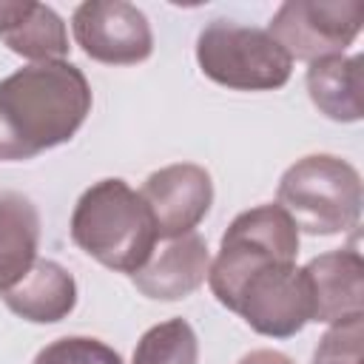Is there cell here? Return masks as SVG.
Wrapping results in <instances>:
<instances>
[{"mask_svg":"<svg viewBox=\"0 0 364 364\" xmlns=\"http://www.w3.org/2000/svg\"><path fill=\"white\" fill-rule=\"evenodd\" d=\"M313 290V321L336 324L364 313V262L355 247L321 253L304 264Z\"/></svg>","mask_w":364,"mask_h":364,"instance_id":"cell-10","label":"cell"},{"mask_svg":"<svg viewBox=\"0 0 364 364\" xmlns=\"http://www.w3.org/2000/svg\"><path fill=\"white\" fill-rule=\"evenodd\" d=\"M40 216L37 208L11 191L0 193V293L20 282L37 262Z\"/></svg>","mask_w":364,"mask_h":364,"instance_id":"cell-13","label":"cell"},{"mask_svg":"<svg viewBox=\"0 0 364 364\" xmlns=\"http://www.w3.org/2000/svg\"><path fill=\"white\" fill-rule=\"evenodd\" d=\"M0 40L34 63L63 60L71 48L63 17L34 0H0Z\"/></svg>","mask_w":364,"mask_h":364,"instance_id":"cell-11","label":"cell"},{"mask_svg":"<svg viewBox=\"0 0 364 364\" xmlns=\"http://www.w3.org/2000/svg\"><path fill=\"white\" fill-rule=\"evenodd\" d=\"M361 338H364V313L336 321L318 341L313 364H361Z\"/></svg>","mask_w":364,"mask_h":364,"instance_id":"cell-17","label":"cell"},{"mask_svg":"<svg viewBox=\"0 0 364 364\" xmlns=\"http://www.w3.org/2000/svg\"><path fill=\"white\" fill-rule=\"evenodd\" d=\"M307 94L313 105L336 122H358L361 108V57H321L307 68Z\"/></svg>","mask_w":364,"mask_h":364,"instance_id":"cell-14","label":"cell"},{"mask_svg":"<svg viewBox=\"0 0 364 364\" xmlns=\"http://www.w3.org/2000/svg\"><path fill=\"white\" fill-rule=\"evenodd\" d=\"M199 341L185 318H168L154 324L136 341L131 364H196Z\"/></svg>","mask_w":364,"mask_h":364,"instance_id":"cell-15","label":"cell"},{"mask_svg":"<svg viewBox=\"0 0 364 364\" xmlns=\"http://www.w3.org/2000/svg\"><path fill=\"white\" fill-rule=\"evenodd\" d=\"M31 364H122L119 353L100 338L65 336L46 344Z\"/></svg>","mask_w":364,"mask_h":364,"instance_id":"cell-16","label":"cell"},{"mask_svg":"<svg viewBox=\"0 0 364 364\" xmlns=\"http://www.w3.org/2000/svg\"><path fill=\"white\" fill-rule=\"evenodd\" d=\"M91 111V85L68 60L31 63L0 80V159L20 162L68 142Z\"/></svg>","mask_w":364,"mask_h":364,"instance_id":"cell-2","label":"cell"},{"mask_svg":"<svg viewBox=\"0 0 364 364\" xmlns=\"http://www.w3.org/2000/svg\"><path fill=\"white\" fill-rule=\"evenodd\" d=\"M71 31L77 46L105 65H136L154 51L148 17L122 0L80 3L71 17Z\"/></svg>","mask_w":364,"mask_h":364,"instance_id":"cell-7","label":"cell"},{"mask_svg":"<svg viewBox=\"0 0 364 364\" xmlns=\"http://www.w3.org/2000/svg\"><path fill=\"white\" fill-rule=\"evenodd\" d=\"M364 6L358 0H287L270 20L267 34L290 60L316 63L341 57L361 31Z\"/></svg>","mask_w":364,"mask_h":364,"instance_id":"cell-6","label":"cell"},{"mask_svg":"<svg viewBox=\"0 0 364 364\" xmlns=\"http://www.w3.org/2000/svg\"><path fill=\"white\" fill-rule=\"evenodd\" d=\"M74 245L117 273H136L154 253L159 233L145 199L125 179H100L74 205Z\"/></svg>","mask_w":364,"mask_h":364,"instance_id":"cell-3","label":"cell"},{"mask_svg":"<svg viewBox=\"0 0 364 364\" xmlns=\"http://www.w3.org/2000/svg\"><path fill=\"white\" fill-rule=\"evenodd\" d=\"M0 296L6 307L20 318L34 324H51V321H63L74 310L77 282L63 264L37 259L31 270Z\"/></svg>","mask_w":364,"mask_h":364,"instance_id":"cell-12","label":"cell"},{"mask_svg":"<svg viewBox=\"0 0 364 364\" xmlns=\"http://www.w3.org/2000/svg\"><path fill=\"white\" fill-rule=\"evenodd\" d=\"M299 228L279 205L239 213L222 236L208 267L219 304L239 313L250 330L267 338H290L313 321V290L304 267H296Z\"/></svg>","mask_w":364,"mask_h":364,"instance_id":"cell-1","label":"cell"},{"mask_svg":"<svg viewBox=\"0 0 364 364\" xmlns=\"http://www.w3.org/2000/svg\"><path fill=\"white\" fill-rule=\"evenodd\" d=\"M239 364H293V361L284 353H276V350H253V353L242 355Z\"/></svg>","mask_w":364,"mask_h":364,"instance_id":"cell-18","label":"cell"},{"mask_svg":"<svg viewBox=\"0 0 364 364\" xmlns=\"http://www.w3.org/2000/svg\"><path fill=\"white\" fill-rule=\"evenodd\" d=\"M276 205L293 225L313 236H333L358 228L364 191L358 171L333 154L296 159L279 179Z\"/></svg>","mask_w":364,"mask_h":364,"instance_id":"cell-4","label":"cell"},{"mask_svg":"<svg viewBox=\"0 0 364 364\" xmlns=\"http://www.w3.org/2000/svg\"><path fill=\"white\" fill-rule=\"evenodd\" d=\"M202 74L233 91H276L290 80L293 60L264 31L233 20H210L196 37Z\"/></svg>","mask_w":364,"mask_h":364,"instance_id":"cell-5","label":"cell"},{"mask_svg":"<svg viewBox=\"0 0 364 364\" xmlns=\"http://www.w3.org/2000/svg\"><path fill=\"white\" fill-rule=\"evenodd\" d=\"M139 196L156 222L159 239H173L193 233V228L208 216L213 205V182L202 165L176 162L154 171Z\"/></svg>","mask_w":364,"mask_h":364,"instance_id":"cell-8","label":"cell"},{"mask_svg":"<svg viewBox=\"0 0 364 364\" xmlns=\"http://www.w3.org/2000/svg\"><path fill=\"white\" fill-rule=\"evenodd\" d=\"M208 267H210L208 245L193 230L185 236L162 239V245L154 247L148 262L136 273H131V282L148 299L179 301L205 282Z\"/></svg>","mask_w":364,"mask_h":364,"instance_id":"cell-9","label":"cell"}]
</instances>
